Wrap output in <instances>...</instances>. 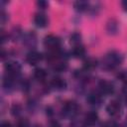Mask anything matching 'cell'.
Returning a JSON list of instances; mask_svg holds the SVG:
<instances>
[{
    "label": "cell",
    "instance_id": "23",
    "mask_svg": "<svg viewBox=\"0 0 127 127\" xmlns=\"http://www.w3.org/2000/svg\"><path fill=\"white\" fill-rule=\"evenodd\" d=\"M50 127H62V126H61V124H60L58 121L53 120V121H51V123H50Z\"/></svg>",
    "mask_w": 127,
    "mask_h": 127
},
{
    "label": "cell",
    "instance_id": "1",
    "mask_svg": "<svg viewBox=\"0 0 127 127\" xmlns=\"http://www.w3.org/2000/svg\"><path fill=\"white\" fill-rule=\"evenodd\" d=\"M122 61H123V57L121 56V54L112 51L105 56L103 60V67L106 69H112L115 66L119 65L122 63Z\"/></svg>",
    "mask_w": 127,
    "mask_h": 127
},
{
    "label": "cell",
    "instance_id": "3",
    "mask_svg": "<svg viewBox=\"0 0 127 127\" xmlns=\"http://www.w3.org/2000/svg\"><path fill=\"white\" fill-rule=\"evenodd\" d=\"M77 110H78V105L73 100L66 101L63 107V113L65 116H72L77 112Z\"/></svg>",
    "mask_w": 127,
    "mask_h": 127
},
{
    "label": "cell",
    "instance_id": "16",
    "mask_svg": "<svg viewBox=\"0 0 127 127\" xmlns=\"http://www.w3.org/2000/svg\"><path fill=\"white\" fill-rule=\"evenodd\" d=\"M34 77L38 80H44L47 77V71L44 68H36L34 71Z\"/></svg>",
    "mask_w": 127,
    "mask_h": 127
},
{
    "label": "cell",
    "instance_id": "14",
    "mask_svg": "<svg viewBox=\"0 0 127 127\" xmlns=\"http://www.w3.org/2000/svg\"><path fill=\"white\" fill-rule=\"evenodd\" d=\"M96 65H97V61H96L94 58H87V59L83 62V66H84V69H86V70L92 69V68H94Z\"/></svg>",
    "mask_w": 127,
    "mask_h": 127
},
{
    "label": "cell",
    "instance_id": "19",
    "mask_svg": "<svg viewBox=\"0 0 127 127\" xmlns=\"http://www.w3.org/2000/svg\"><path fill=\"white\" fill-rule=\"evenodd\" d=\"M25 44L29 45V46H34L36 44V36L35 34H29L26 36V40H25Z\"/></svg>",
    "mask_w": 127,
    "mask_h": 127
},
{
    "label": "cell",
    "instance_id": "24",
    "mask_svg": "<svg viewBox=\"0 0 127 127\" xmlns=\"http://www.w3.org/2000/svg\"><path fill=\"white\" fill-rule=\"evenodd\" d=\"M0 127H12L11 123L8 122V121H3L1 124H0Z\"/></svg>",
    "mask_w": 127,
    "mask_h": 127
},
{
    "label": "cell",
    "instance_id": "26",
    "mask_svg": "<svg viewBox=\"0 0 127 127\" xmlns=\"http://www.w3.org/2000/svg\"><path fill=\"white\" fill-rule=\"evenodd\" d=\"M6 15H5V13H4V11H2L1 12V21H2V23H4V21H5V17Z\"/></svg>",
    "mask_w": 127,
    "mask_h": 127
},
{
    "label": "cell",
    "instance_id": "2",
    "mask_svg": "<svg viewBox=\"0 0 127 127\" xmlns=\"http://www.w3.org/2000/svg\"><path fill=\"white\" fill-rule=\"evenodd\" d=\"M44 45L50 51H58L61 47V39L55 35H49L45 38Z\"/></svg>",
    "mask_w": 127,
    "mask_h": 127
},
{
    "label": "cell",
    "instance_id": "4",
    "mask_svg": "<svg viewBox=\"0 0 127 127\" xmlns=\"http://www.w3.org/2000/svg\"><path fill=\"white\" fill-rule=\"evenodd\" d=\"M5 69L8 72V74L15 76L16 74H18L20 72L21 65L17 62H8L7 64H5Z\"/></svg>",
    "mask_w": 127,
    "mask_h": 127
},
{
    "label": "cell",
    "instance_id": "21",
    "mask_svg": "<svg viewBox=\"0 0 127 127\" xmlns=\"http://www.w3.org/2000/svg\"><path fill=\"white\" fill-rule=\"evenodd\" d=\"M101 127H118V125L114 121H106L102 124Z\"/></svg>",
    "mask_w": 127,
    "mask_h": 127
},
{
    "label": "cell",
    "instance_id": "15",
    "mask_svg": "<svg viewBox=\"0 0 127 127\" xmlns=\"http://www.w3.org/2000/svg\"><path fill=\"white\" fill-rule=\"evenodd\" d=\"M72 55H73L74 58H77V59L83 58L84 55H85V49L82 46H80V45L74 46V48L72 50Z\"/></svg>",
    "mask_w": 127,
    "mask_h": 127
},
{
    "label": "cell",
    "instance_id": "11",
    "mask_svg": "<svg viewBox=\"0 0 127 127\" xmlns=\"http://www.w3.org/2000/svg\"><path fill=\"white\" fill-rule=\"evenodd\" d=\"M51 84L54 88L58 89V90H63L66 87V82L62 78V77H59V76H56L52 79L51 81Z\"/></svg>",
    "mask_w": 127,
    "mask_h": 127
},
{
    "label": "cell",
    "instance_id": "6",
    "mask_svg": "<svg viewBox=\"0 0 127 127\" xmlns=\"http://www.w3.org/2000/svg\"><path fill=\"white\" fill-rule=\"evenodd\" d=\"M42 58L43 57H42V55L40 53H38L36 51H31L26 56V62L28 64H30L35 65V64H37L42 60Z\"/></svg>",
    "mask_w": 127,
    "mask_h": 127
},
{
    "label": "cell",
    "instance_id": "7",
    "mask_svg": "<svg viewBox=\"0 0 127 127\" xmlns=\"http://www.w3.org/2000/svg\"><path fill=\"white\" fill-rule=\"evenodd\" d=\"M121 110V105L118 101L116 100H113L111 101L107 106H106V111L109 115L111 116H115V115H118L119 112Z\"/></svg>",
    "mask_w": 127,
    "mask_h": 127
},
{
    "label": "cell",
    "instance_id": "22",
    "mask_svg": "<svg viewBox=\"0 0 127 127\" xmlns=\"http://www.w3.org/2000/svg\"><path fill=\"white\" fill-rule=\"evenodd\" d=\"M37 4H38V6H39L41 9H46L47 6H48V3H47L46 1H39Z\"/></svg>",
    "mask_w": 127,
    "mask_h": 127
},
{
    "label": "cell",
    "instance_id": "18",
    "mask_svg": "<svg viewBox=\"0 0 127 127\" xmlns=\"http://www.w3.org/2000/svg\"><path fill=\"white\" fill-rule=\"evenodd\" d=\"M66 66L67 65H66V64L64 62H57L55 64V65L53 66V68L56 71H64V70H65Z\"/></svg>",
    "mask_w": 127,
    "mask_h": 127
},
{
    "label": "cell",
    "instance_id": "5",
    "mask_svg": "<svg viewBox=\"0 0 127 127\" xmlns=\"http://www.w3.org/2000/svg\"><path fill=\"white\" fill-rule=\"evenodd\" d=\"M98 87L101 91V93L103 94H111L113 93L114 91V85L111 81H108V80H100L99 81V84H98Z\"/></svg>",
    "mask_w": 127,
    "mask_h": 127
},
{
    "label": "cell",
    "instance_id": "12",
    "mask_svg": "<svg viewBox=\"0 0 127 127\" xmlns=\"http://www.w3.org/2000/svg\"><path fill=\"white\" fill-rule=\"evenodd\" d=\"M87 101L89 102V104L91 105H94V106H98L100 105L102 99H101V96L97 93H90L88 96H87Z\"/></svg>",
    "mask_w": 127,
    "mask_h": 127
},
{
    "label": "cell",
    "instance_id": "10",
    "mask_svg": "<svg viewBox=\"0 0 127 127\" xmlns=\"http://www.w3.org/2000/svg\"><path fill=\"white\" fill-rule=\"evenodd\" d=\"M118 30H119V27H118V23L116 20L114 19H111L107 22L106 24V32L109 34V35H116L118 33Z\"/></svg>",
    "mask_w": 127,
    "mask_h": 127
},
{
    "label": "cell",
    "instance_id": "20",
    "mask_svg": "<svg viewBox=\"0 0 127 127\" xmlns=\"http://www.w3.org/2000/svg\"><path fill=\"white\" fill-rule=\"evenodd\" d=\"M16 126L17 127H29L30 126V122H29V120L27 118H20V119H18Z\"/></svg>",
    "mask_w": 127,
    "mask_h": 127
},
{
    "label": "cell",
    "instance_id": "8",
    "mask_svg": "<svg viewBox=\"0 0 127 127\" xmlns=\"http://www.w3.org/2000/svg\"><path fill=\"white\" fill-rule=\"evenodd\" d=\"M97 119H98L97 113L95 111H90V112L85 114L83 122H84L85 126H92L97 122Z\"/></svg>",
    "mask_w": 127,
    "mask_h": 127
},
{
    "label": "cell",
    "instance_id": "9",
    "mask_svg": "<svg viewBox=\"0 0 127 127\" xmlns=\"http://www.w3.org/2000/svg\"><path fill=\"white\" fill-rule=\"evenodd\" d=\"M34 22L37 27L44 28L48 25V18L44 13H37L34 17Z\"/></svg>",
    "mask_w": 127,
    "mask_h": 127
},
{
    "label": "cell",
    "instance_id": "13",
    "mask_svg": "<svg viewBox=\"0 0 127 127\" xmlns=\"http://www.w3.org/2000/svg\"><path fill=\"white\" fill-rule=\"evenodd\" d=\"M88 6H89L88 2H87V1H84V0L76 1V2H74V4H73L74 9H75L76 11H78V12H83V11L87 10V9H88Z\"/></svg>",
    "mask_w": 127,
    "mask_h": 127
},
{
    "label": "cell",
    "instance_id": "25",
    "mask_svg": "<svg viewBox=\"0 0 127 127\" xmlns=\"http://www.w3.org/2000/svg\"><path fill=\"white\" fill-rule=\"evenodd\" d=\"M122 7H123V9L127 12V0H125V1H122Z\"/></svg>",
    "mask_w": 127,
    "mask_h": 127
},
{
    "label": "cell",
    "instance_id": "17",
    "mask_svg": "<svg viewBox=\"0 0 127 127\" xmlns=\"http://www.w3.org/2000/svg\"><path fill=\"white\" fill-rule=\"evenodd\" d=\"M69 40H70L71 44H73L74 46H78L79 43H80V40H81V36H80L79 33H73V34L70 35Z\"/></svg>",
    "mask_w": 127,
    "mask_h": 127
}]
</instances>
